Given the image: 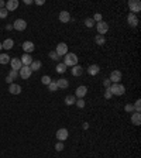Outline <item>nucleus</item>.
<instances>
[{
  "instance_id": "nucleus-1",
  "label": "nucleus",
  "mask_w": 141,
  "mask_h": 158,
  "mask_svg": "<svg viewBox=\"0 0 141 158\" xmlns=\"http://www.w3.org/2000/svg\"><path fill=\"white\" fill-rule=\"evenodd\" d=\"M109 89H110L111 95H116V96H121L126 93V88H124V85L121 83H111V86Z\"/></svg>"
},
{
  "instance_id": "nucleus-2",
  "label": "nucleus",
  "mask_w": 141,
  "mask_h": 158,
  "mask_svg": "<svg viewBox=\"0 0 141 158\" xmlns=\"http://www.w3.org/2000/svg\"><path fill=\"white\" fill-rule=\"evenodd\" d=\"M64 63H65L66 66H75V65H78V57H76V54L68 52L65 55V58H64Z\"/></svg>"
},
{
  "instance_id": "nucleus-3",
  "label": "nucleus",
  "mask_w": 141,
  "mask_h": 158,
  "mask_svg": "<svg viewBox=\"0 0 141 158\" xmlns=\"http://www.w3.org/2000/svg\"><path fill=\"white\" fill-rule=\"evenodd\" d=\"M129 9L130 13L133 14H137L141 11V1L140 0H129Z\"/></svg>"
},
{
  "instance_id": "nucleus-4",
  "label": "nucleus",
  "mask_w": 141,
  "mask_h": 158,
  "mask_svg": "<svg viewBox=\"0 0 141 158\" xmlns=\"http://www.w3.org/2000/svg\"><path fill=\"white\" fill-rule=\"evenodd\" d=\"M95 26H96V28H98V34H100V35H105V34L109 31V24L106 23V21L96 23Z\"/></svg>"
},
{
  "instance_id": "nucleus-5",
  "label": "nucleus",
  "mask_w": 141,
  "mask_h": 158,
  "mask_svg": "<svg viewBox=\"0 0 141 158\" xmlns=\"http://www.w3.org/2000/svg\"><path fill=\"white\" fill-rule=\"evenodd\" d=\"M13 28H16L17 31H24L27 28V23L23 19H17V20L13 23Z\"/></svg>"
},
{
  "instance_id": "nucleus-6",
  "label": "nucleus",
  "mask_w": 141,
  "mask_h": 158,
  "mask_svg": "<svg viewBox=\"0 0 141 158\" xmlns=\"http://www.w3.org/2000/svg\"><path fill=\"white\" fill-rule=\"evenodd\" d=\"M55 52L58 54L59 57H65L66 54L69 52V51H68V45H66L65 42H59V44L56 45V50H55Z\"/></svg>"
},
{
  "instance_id": "nucleus-7",
  "label": "nucleus",
  "mask_w": 141,
  "mask_h": 158,
  "mask_svg": "<svg viewBox=\"0 0 141 158\" xmlns=\"http://www.w3.org/2000/svg\"><path fill=\"white\" fill-rule=\"evenodd\" d=\"M86 93H87V88L86 86H83V85H80V86L76 88V93L74 96L78 97V99H83V97L86 96Z\"/></svg>"
},
{
  "instance_id": "nucleus-8",
  "label": "nucleus",
  "mask_w": 141,
  "mask_h": 158,
  "mask_svg": "<svg viewBox=\"0 0 141 158\" xmlns=\"http://www.w3.org/2000/svg\"><path fill=\"white\" fill-rule=\"evenodd\" d=\"M56 138H58V141H65L66 138L69 137V131L66 130V128H59L58 131H56Z\"/></svg>"
},
{
  "instance_id": "nucleus-9",
  "label": "nucleus",
  "mask_w": 141,
  "mask_h": 158,
  "mask_svg": "<svg viewBox=\"0 0 141 158\" xmlns=\"http://www.w3.org/2000/svg\"><path fill=\"white\" fill-rule=\"evenodd\" d=\"M31 68L30 66H21V69L19 71V76H21L23 79H28L31 76Z\"/></svg>"
},
{
  "instance_id": "nucleus-10",
  "label": "nucleus",
  "mask_w": 141,
  "mask_h": 158,
  "mask_svg": "<svg viewBox=\"0 0 141 158\" xmlns=\"http://www.w3.org/2000/svg\"><path fill=\"white\" fill-rule=\"evenodd\" d=\"M121 72L120 71H117V69H114L111 74H110V82H113V83H120V81H121Z\"/></svg>"
},
{
  "instance_id": "nucleus-11",
  "label": "nucleus",
  "mask_w": 141,
  "mask_h": 158,
  "mask_svg": "<svg viewBox=\"0 0 141 158\" xmlns=\"http://www.w3.org/2000/svg\"><path fill=\"white\" fill-rule=\"evenodd\" d=\"M10 65H11V69H13V71H17V72L21 69V66H23L20 58H11V59H10Z\"/></svg>"
},
{
  "instance_id": "nucleus-12",
  "label": "nucleus",
  "mask_w": 141,
  "mask_h": 158,
  "mask_svg": "<svg viewBox=\"0 0 141 158\" xmlns=\"http://www.w3.org/2000/svg\"><path fill=\"white\" fill-rule=\"evenodd\" d=\"M35 50V45H34V42L31 41H24L23 42V51L25 54H31Z\"/></svg>"
},
{
  "instance_id": "nucleus-13",
  "label": "nucleus",
  "mask_w": 141,
  "mask_h": 158,
  "mask_svg": "<svg viewBox=\"0 0 141 158\" xmlns=\"http://www.w3.org/2000/svg\"><path fill=\"white\" fill-rule=\"evenodd\" d=\"M58 19H59V21H61V23H69V21H71V14H69V11L62 10L61 13H59Z\"/></svg>"
},
{
  "instance_id": "nucleus-14",
  "label": "nucleus",
  "mask_w": 141,
  "mask_h": 158,
  "mask_svg": "<svg viewBox=\"0 0 141 158\" xmlns=\"http://www.w3.org/2000/svg\"><path fill=\"white\" fill-rule=\"evenodd\" d=\"M19 7V0H9L6 1V10L7 11H13Z\"/></svg>"
},
{
  "instance_id": "nucleus-15",
  "label": "nucleus",
  "mask_w": 141,
  "mask_h": 158,
  "mask_svg": "<svg viewBox=\"0 0 141 158\" xmlns=\"http://www.w3.org/2000/svg\"><path fill=\"white\" fill-rule=\"evenodd\" d=\"M127 23L130 24L131 27H137V24H138V17H137V14L130 13V14L127 16Z\"/></svg>"
},
{
  "instance_id": "nucleus-16",
  "label": "nucleus",
  "mask_w": 141,
  "mask_h": 158,
  "mask_svg": "<svg viewBox=\"0 0 141 158\" xmlns=\"http://www.w3.org/2000/svg\"><path fill=\"white\" fill-rule=\"evenodd\" d=\"M99 72H100V68H99V65H96V63H92V65L87 66V74L90 75V76H95Z\"/></svg>"
},
{
  "instance_id": "nucleus-17",
  "label": "nucleus",
  "mask_w": 141,
  "mask_h": 158,
  "mask_svg": "<svg viewBox=\"0 0 141 158\" xmlns=\"http://www.w3.org/2000/svg\"><path fill=\"white\" fill-rule=\"evenodd\" d=\"M20 61H21L23 66H30V65H31V62H33L34 59L31 58V55H30V54H24L21 58H20Z\"/></svg>"
},
{
  "instance_id": "nucleus-18",
  "label": "nucleus",
  "mask_w": 141,
  "mask_h": 158,
  "mask_svg": "<svg viewBox=\"0 0 141 158\" xmlns=\"http://www.w3.org/2000/svg\"><path fill=\"white\" fill-rule=\"evenodd\" d=\"M9 92H10L11 95H19L20 92H21V86L17 83H11L9 86Z\"/></svg>"
},
{
  "instance_id": "nucleus-19",
  "label": "nucleus",
  "mask_w": 141,
  "mask_h": 158,
  "mask_svg": "<svg viewBox=\"0 0 141 158\" xmlns=\"http://www.w3.org/2000/svg\"><path fill=\"white\" fill-rule=\"evenodd\" d=\"M131 123H133L134 126H140V124H141V115H140V113H137V112H135V113H133V115H131Z\"/></svg>"
},
{
  "instance_id": "nucleus-20",
  "label": "nucleus",
  "mask_w": 141,
  "mask_h": 158,
  "mask_svg": "<svg viewBox=\"0 0 141 158\" xmlns=\"http://www.w3.org/2000/svg\"><path fill=\"white\" fill-rule=\"evenodd\" d=\"M82 74H83V68L79 63L75 65V66H72V75L74 76H82Z\"/></svg>"
},
{
  "instance_id": "nucleus-21",
  "label": "nucleus",
  "mask_w": 141,
  "mask_h": 158,
  "mask_svg": "<svg viewBox=\"0 0 141 158\" xmlns=\"http://www.w3.org/2000/svg\"><path fill=\"white\" fill-rule=\"evenodd\" d=\"M56 85H58V89H68L69 88V81L68 79H58Z\"/></svg>"
},
{
  "instance_id": "nucleus-22",
  "label": "nucleus",
  "mask_w": 141,
  "mask_h": 158,
  "mask_svg": "<svg viewBox=\"0 0 141 158\" xmlns=\"http://www.w3.org/2000/svg\"><path fill=\"white\" fill-rule=\"evenodd\" d=\"M64 102H65V105H66V106H72V105H75L76 97H75L74 95H68V96H65Z\"/></svg>"
},
{
  "instance_id": "nucleus-23",
  "label": "nucleus",
  "mask_w": 141,
  "mask_h": 158,
  "mask_svg": "<svg viewBox=\"0 0 141 158\" xmlns=\"http://www.w3.org/2000/svg\"><path fill=\"white\" fill-rule=\"evenodd\" d=\"M1 45H3L4 50H11L13 45H14V41L11 38H7V40H4V42H1Z\"/></svg>"
},
{
  "instance_id": "nucleus-24",
  "label": "nucleus",
  "mask_w": 141,
  "mask_h": 158,
  "mask_svg": "<svg viewBox=\"0 0 141 158\" xmlns=\"http://www.w3.org/2000/svg\"><path fill=\"white\" fill-rule=\"evenodd\" d=\"M30 68H31V71H33V72L40 71V68H41V61H33L31 65H30Z\"/></svg>"
},
{
  "instance_id": "nucleus-25",
  "label": "nucleus",
  "mask_w": 141,
  "mask_h": 158,
  "mask_svg": "<svg viewBox=\"0 0 141 158\" xmlns=\"http://www.w3.org/2000/svg\"><path fill=\"white\" fill-rule=\"evenodd\" d=\"M95 42H96L98 45H105V42H106L105 35H100V34H98V35L95 37Z\"/></svg>"
},
{
  "instance_id": "nucleus-26",
  "label": "nucleus",
  "mask_w": 141,
  "mask_h": 158,
  "mask_svg": "<svg viewBox=\"0 0 141 158\" xmlns=\"http://www.w3.org/2000/svg\"><path fill=\"white\" fill-rule=\"evenodd\" d=\"M10 62V57L7 54H0V63L1 65H6V63Z\"/></svg>"
},
{
  "instance_id": "nucleus-27",
  "label": "nucleus",
  "mask_w": 141,
  "mask_h": 158,
  "mask_svg": "<svg viewBox=\"0 0 141 158\" xmlns=\"http://www.w3.org/2000/svg\"><path fill=\"white\" fill-rule=\"evenodd\" d=\"M56 72L58 74H65L66 72V65L64 62H59L56 65Z\"/></svg>"
},
{
  "instance_id": "nucleus-28",
  "label": "nucleus",
  "mask_w": 141,
  "mask_h": 158,
  "mask_svg": "<svg viewBox=\"0 0 141 158\" xmlns=\"http://www.w3.org/2000/svg\"><path fill=\"white\" fill-rule=\"evenodd\" d=\"M48 90L50 92H56L58 90V85H56V81H51V83L48 85Z\"/></svg>"
},
{
  "instance_id": "nucleus-29",
  "label": "nucleus",
  "mask_w": 141,
  "mask_h": 158,
  "mask_svg": "<svg viewBox=\"0 0 141 158\" xmlns=\"http://www.w3.org/2000/svg\"><path fill=\"white\" fill-rule=\"evenodd\" d=\"M134 112H137V113H140L141 112V100L140 99H137V100H135V103H134Z\"/></svg>"
},
{
  "instance_id": "nucleus-30",
  "label": "nucleus",
  "mask_w": 141,
  "mask_h": 158,
  "mask_svg": "<svg viewBox=\"0 0 141 158\" xmlns=\"http://www.w3.org/2000/svg\"><path fill=\"white\" fill-rule=\"evenodd\" d=\"M95 21H93V19H86L85 20V26H86L87 28H92V27H95Z\"/></svg>"
},
{
  "instance_id": "nucleus-31",
  "label": "nucleus",
  "mask_w": 141,
  "mask_h": 158,
  "mask_svg": "<svg viewBox=\"0 0 141 158\" xmlns=\"http://www.w3.org/2000/svg\"><path fill=\"white\" fill-rule=\"evenodd\" d=\"M48 57H50L51 59H54V61H59V59H61V57L55 52V51H51V52L48 54Z\"/></svg>"
},
{
  "instance_id": "nucleus-32",
  "label": "nucleus",
  "mask_w": 141,
  "mask_h": 158,
  "mask_svg": "<svg viewBox=\"0 0 141 158\" xmlns=\"http://www.w3.org/2000/svg\"><path fill=\"white\" fill-rule=\"evenodd\" d=\"M64 148H65L64 141H58V143L55 144V150H56V151H64Z\"/></svg>"
},
{
  "instance_id": "nucleus-33",
  "label": "nucleus",
  "mask_w": 141,
  "mask_h": 158,
  "mask_svg": "<svg viewBox=\"0 0 141 158\" xmlns=\"http://www.w3.org/2000/svg\"><path fill=\"white\" fill-rule=\"evenodd\" d=\"M51 81H52V79H51V78H50L48 75H44L43 78H41V82H43L44 85H47V86H48V85L51 83Z\"/></svg>"
},
{
  "instance_id": "nucleus-34",
  "label": "nucleus",
  "mask_w": 141,
  "mask_h": 158,
  "mask_svg": "<svg viewBox=\"0 0 141 158\" xmlns=\"http://www.w3.org/2000/svg\"><path fill=\"white\" fill-rule=\"evenodd\" d=\"M75 105L79 107V109H83L85 106H86V103H85V100L83 99H76V102H75Z\"/></svg>"
},
{
  "instance_id": "nucleus-35",
  "label": "nucleus",
  "mask_w": 141,
  "mask_h": 158,
  "mask_svg": "<svg viewBox=\"0 0 141 158\" xmlns=\"http://www.w3.org/2000/svg\"><path fill=\"white\" fill-rule=\"evenodd\" d=\"M7 76H10L11 79L14 81V79H17V78H19V72H17V71H13V69H11L10 72H9V75H7Z\"/></svg>"
},
{
  "instance_id": "nucleus-36",
  "label": "nucleus",
  "mask_w": 141,
  "mask_h": 158,
  "mask_svg": "<svg viewBox=\"0 0 141 158\" xmlns=\"http://www.w3.org/2000/svg\"><path fill=\"white\" fill-rule=\"evenodd\" d=\"M93 21H95V23H100V21H103L102 14H100V13H96V14L93 16Z\"/></svg>"
},
{
  "instance_id": "nucleus-37",
  "label": "nucleus",
  "mask_w": 141,
  "mask_h": 158,
  "mask_svg": "<svg viewBox=\"0 0 141 158\" xmlns=\"http://www.w3.org/2000/svg\"><path fill=\"white\" fill-rule=\"evenodd\" d=\"M124 110H126L127 113H133V112H134V106L131 105V103H129V105L124 106Z\"/></svg>"
},
{
  "instance_id": "nucleus-38",
  "label": "nucleus",
  "mask_w": 141,
  "mask_h": 158,
  "mask_svg": "<svg viewBox=\"0 0 141 158\" xmlns=\"http://www.w3.org/2000/svg\"><path fill=\"white\" fill-rule=\"evenodd\" d=\"M7 14H9V11L6 10V7L4 9H0V19H6Z\"/></svg>"
},
{
  "instance_id": "nucleus-39",
  "label": "nucleus",
  "mask_w": 141,
  "mask_h": 158,
  "mask_svg": "<svg viewBox=\"0 0 141 158\" xmlns=\"http://www.w3.org/2000/svg\"><path fill=\"white\" fill-rule=\"evenodd\" d=\"M103 86H105L106 89H109V88L111 86V82H110V79H109V78H106V79L103 81Z\"/></svg>"
},
{
  "instance_id": "nucleus-40",
  "label": "nucleus",
  "mask_w": 141,
  "mask_h": 158,
  "mask_svg": "<svg viewBox=\"0 0 141 158\" xmlns=\"http://www.w3.org/2000/svg\"><path fill=\"white\" fill-rule=\"evenodd\" d=\"M111 92H110V89H106V90H105V99H110V97H111Z\"/></svg>"
},
{
  "instance_id": "nucleus-41",
  "label": "nucleus",
  "mask_w": 141,
  "mask_h": 158,
  "mask_svg": "<svg viewBox=\"0 0 141 158\" xmlns=\"http://www.w3.org/2000/svg\"><path fill=\"white\" fill-rule=\"evenodd\" d=\"M82 128H83V130H87V128H89V123H87V121H85V123L82 124Z\"/></svg>"
},
{
  "instance_id": "nucleus-42",
  "label": "nucleus",
  "mask_w": 141,
  "mask_h": 158,
  "mask_svg": "<svg viewBox=\"0 0 141 158\" xmlns=\"http://www.w3.org/2000/svg\"><path fill=\"white\" fill-rule=\"evenodd\" d=\"M4 7H6V1L0 0V9H4Z\"/></svg>"
},
{
  "instance_id": "nucleus-43",
  "label": "nucleus",
  "mask_w": 141,
  "mask_h": 158,
  "mask_svg": "<svg viewBox=\"0 0 141 158\" xmlns=\"http://www.w3.org/2000/svg\"><path fill=\"white\" fill-rule=\"evenodd\" d=\"M6 82H7V83H13V79H11L10 76H6Z\"/></svg>"
},
{
  "instance_id": "nucleus-44",
  "label": "nucleus",
  "mask_w": 141,
  "mask_h": 158,
  "mask_svg": "<svg viewBox=\"0 0 141 158\" xmlns=\"http://www.w3.org/2000/svg\"><path fill=\"white\" fill-rule=\"evenodd\" d=\"M44 3H45L44 0H37V1H35V4H38V6H43Z\"/></svg>"
},
{
  "instance_id": "nucleus-45",
  "label": "nucleus",
  "mask_w": 141,
  "mask_h": 158,
  "mask_svg": "<svg viewBox=\"0 0 141 158\" xmlns=\"http://www.w3.org/2000/svg\"><path fill=\"white\" fill-rule=\"evenodd\" d=\"M6 30H9V31L13 30V24H7V26H6Z\"/></svg>"
},
{
  "instance_id": "nucleus-46",
  "label": "nucleus",
  "mask_w": 141,
  "mask_h": 158,
  "mask_svg": "<svg viewBox=\"0 0 141 158\" xmlns=\"http://www.w3.org/2000/svg\"><path fill=\"white\" fill-rule=\"evenodd\" d=\"M25 4H33V0H24Z\"/></svg>"
},
{
  "instance_id": "nucleus-47",
  "label": "nucleus",
  "mask_w": 141,
  "mask_h": 158,
  "mask_svg": "<svg viewBox=\"0 0 141 158\" xmlns=\"http://www.w3.org/2000/svg\"><path fill=\"white\" fill-rule=\"evenodd\" d=\"M1 48H3V45H1V42H0V50H1Z\"/></svg>"
}]
</instances>
